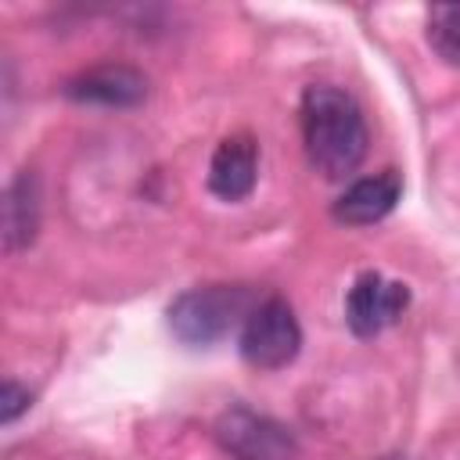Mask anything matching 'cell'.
<instances>
[{
	"mask_svg": "<svg viewBox=\"0 0 460 460\" xmlns=\"http://www.w3.org/2000/svg\"><path fill=\"white\" fill-rule=\"evenodd\" d=\"M298 122H302L305 158L323 180H345L367 158V144H370L367 119L349 90L331 83L305 86L298 104Z\"/></svg>",
	"mask_w": 460,
	"mask_h": 460,
	"instance_id": "1",
	"label": "cell"
},
{
	"mask_svg": "<svg viewBox=\"0 0 460 460\" xmlns=\"http://www.w3.org/2000/svg\"><path fill=\"white\" fill-rule=\"evenodd\" d=\"M255 305L259 298L248 284H198L169 302V331L190 349L216 345L230 331L244 327Z\"/></svg>",
	"mask_w": 460,
	"mask_h": 460,
	"instance_id": "2",
	"label": "cell"
},
{
	"mask_svg": "<svg viewBox=\"0 0 460 460\" xmlns=\"http://www.w3.org/2000/svg\"><path fill=\"white\" fill-rule=\"evenodd\" d=\"M241 359L255 370H280L288 367L302 349V323L288 298L270 295L259 298V305L248 313L241 334H237Z\"/></svg>",
	"mask_w": 460,
	"mask_h": 460,
	"instance_id": "3",
	"label": "cell"
},
{
	"mask_svg": "<svg viewBox=\"0 0 460 460\" xmlns=\"http://www.w3.org/2000/svg\"><path fill=\"white\" fill-rule=\"evenodd\" d=\"M212 438L234 460H295L298 456V438L284 420L270 413H255L252 406H241V402L226 406L216 417Z\"/></svg>",
	"mask_w": 460,
	"mask_h": 460,
	"instance_id": "4",
	"label": "cell"
},
{
	"mask_svg": "<svg viewBox=\"0 0 460 460\" xmlns=\"http://www.w3.org/2000/svg\"><path fill=\"white\" fill-rule=\"evenodd\" d=\"M410 305V288L402 280H388L377 270H363L345 295V323L356 338H374L392 327Z\"/></svg>",
	"mask_w": 460,
	"mask_h": 460,
	"instance_id": "5",
	"label": "cell"
},
{
	"mask_svg": "<svg viewBox=\"0 0 460 460\" xmlns=\"http://www.w3.org/2000/svg\"><path fill=\"white\" fill-rule=\"evenodd\" d=\"M61 93L75 104H101V108H137L147 97V75L133 65H93L72 79H65Z\"/></svg>",
	"mask_w": 460,
	"mask_h": 460,
	"instance_id": "6",
	"label": "cell"
},
{
	"mask_svg": "<svg viewBox=\"0 0 460 460\" xmlns=\"http://www.w3.org/2000/svg\"><path fill=\"white\" fill-rule=\"evenodd\" d=\"M259 180V140L252 133H230L216 144L208 162V190L219 201H244Z\"/></svg>",
	"mask_w": 460,
	"mask_h": 460,
	"instance_id": "7",
	"label": "cell"
},
{
	"mask_svg": "<svg viewBox=\"0 0 460 460\" xmlns=\"http://www.w3.org/2000/svg\"><path fill=\"white\" fill-rule=\"evenodd\" d=\"M399 198H402V176L395 169H381L374 176L352 180L331 205V216L345 226H370L385 219L399 205Z\"/></svg>",
	"mask_w": 460,
	"mask_h": 460,
	"instance_id": "8",
	"label": "cell"
},
{
	"mask_svg": "<svg viewBox=\"0 0 460 460\" xmlns=\"http://www.w3.org/2000/svg\"><path fill=\"white\" fill-rule=\"evenodd\" d=\"M40 234V183L36 172L22 169L4 190V252L29 248Z\"/></svg>",
	"mask_w": 460,
	"mask_h": 460,
	"instance_id": "9",
	"label": "cell"
},
{
	"mask_svg": "<svg viewBox=\"0 0 460 460\" xmlns=\"http://www.w3.org/2000/svg\"><path fill=\"white\" fill-rule=\"evenodd\" d=\"M428 43L446 65L460 68V4H435L428 11Z\"/></svg>",
	"mask_w": 460,
	"mask_h": 460,
	"instance_id": "10",
	"label": "cell"
},
{
	"mask_svg": "<svg viewBox=\"0 0 460 460\" xmlns=\"http://www.w3.org/2000/svg\"><path fill=\"white\" fill-rule=\"evenodd\" d=\"M29 406H32V392L7 377L4 388H0V420H4V424H14Z\"/></svg>",
	"mask_w": 460,
	"mask_h": 460,
	"instance_id": "11",
	"label": "cell"
}]
</instances>
